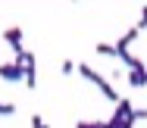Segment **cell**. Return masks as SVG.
Returning a JSON list of instances; mask_svg holds the SVG:
<instances>
[{
	"label": "cell",
	"mask_w": 147,
	"mask_h": 128,
	"mask_svg": "<svg viewBox=\"0 0 147 128\" xmlns=\"http://www.w3.org/2000/svg\"><path fill=\"white\" fill-rule=\"evenodd\" d=\"M75 69H78V75H82L85 81H91L94 88H100V94L107 97V100H113V103H119V94H116V88H113V84H110V81H107V78H103V75L97 72V69H91L88 63H78Z\"/></svg>",
	"instance_id": "cell-1"
},
{
	"label": "cell",
	"mask_w": 147,
	"mask_h": 128,
	"mask_svg": "<svg viewBox=\"0 0 147 128\" xmlns=\"http://www.w3.org/2000/svg\"><path fill=\"white\" fill-rule=\"evenodd\" d=\"M22 72H25V88L34 91L38 88V60H34V53H25V63H22Z\"/></svg>",
	"instance_id": "cell-2"
},
{
	"label": "cell",
	"mask_w": 147,
	"mask_h": 128,
	"mask_svg": "<svg viewBox=\"0 0 147 128\" xmlns=\"http://www.w3.org/2000/svg\"><path fill=\"white\" fill-rule=\"evenodd\" d=\"M0 78H3V81H22L25 72H22L19 63H0Z\"/></svg>",
	"instance_id": "cell-3"
},
{
	"label": "cell",
	"mask_w": 147,
	"mask_h": 128,
	"mask_svg": "<svg viewBox=\"0 0 147 128\" xmlns=\"http://www.w3.org/2000/svg\"><path fill=\"white\" fill-rule=\"evenodd\" d=\"M138 34H141L138 28H128V31H125V34H122V38L116 41V44H113V50H116V56H119V60H122V56L128 53V47H131V41H135Z\"/></svg>",
	"instance_id": "cell-4"
},
{
	"label": "cell",
	"mask_w": 147,
	"mask_h": 128,
	"mask_svg": "<svg viewBox=\"0 0 147 128\" xmlns=\"http://www.w3.org/2000/svg\"><path fill=\"white\" fill-rule=\"evenodd\" d=\"M125 78H128L131 88H144V84H147V69H131Z\"/></svg>",
	"instance_id": "cell-5"
},
{
	"label": "cell",
	"mask_w": 147,
	"mask_h": 128,
	"mask_svg": "<svg viewBox=\"0 0 147 128\" xmlns=\"http://www.w3.org/2000/svg\"><path fill=\"white\" fill-rule=\"evenodd\" d=\"M94 50H97L100 56H116V50H113V44H103V41H100V44H97Z\"/></svg>",
	"instance_id": "cell-6"
},
{
	"label": "cell",
	"mask_w": 147,
	"mask_h": 128,
	"mask_svg": "<svg viewBox=\"0 0 147 128\" xmlns=\"http://www.w3.org/2000/svg\"><path fill=\"white\" fill-rule=\"evenodd\" d=\"M31 128H50V125L44 122V116H38V113H34V116H31Z\"/></svg>",
	"instance_id": "cell-7"
},
{
	"label": "cell",
	"mask_w": 147,
	"mask_h": 128,
	"mask_svg": "<svg viewBox=\"0 0 147 128\" xmlns=\"http://www.w3.org/2000/svg\"><path fill=\"white\" fill-rule=\"evenodd\" d=\"M135 28H138V31H144V28H147V6H141V19H138Z\"/></svg>",
	"instance_id": "cell-8"
},
{
	"label": "cell",
	"mask_w": 147,
	"mask_h": 128,
	"mask_svg": "<svg viewBox=\"0 0 147 128\" xmlns=\"http://www.w3.org/2000/svg\"><path fill=\"white\" fill-rule=\"evenodd\" d=\"M13 113H16V106H13V103H3V100H0V116H13Z\"/></svg>",
	"instance_id": "cell-9"
},
{
	"label": "cell",
	"mask_w": 147,
	"mask_h": 128,
	"mask_svg": "<svg viewBox=\"0 0 147 128\" xmlns=\"http://www.w3.org/2000/svg\"><path fill=\"white\" fill-rule=\"evenodd\" d=\"M59 72H63V75H72V72H75V63H72V60H63V69H59Z\"/></svg>",
	"instance_id": "cell-10"
},
{
	"label": "cell",
	"mask_w": 147,
	"mask_h": 128,
	"mask_svg": "<svg viewBox=\"0 0 147 128\" xmlns=\"http://www.w3.org/2000/svg\"><path fill=\"white\" fill-rule=\"evenodd\" d=\"M141 119H147V109H144V106H141V109H135V113H131V122H141Z\"/></svg>",
	"instance_id": "cell-11"
},
{
	"label": "cell",
	"mask_w": 147,
	"mask_h": 128,
	"mask_svg": "<svg viewBox=\"0 0 147 128\" xmlns=\"http://www.w3.org/2000/svg\"><path fill=\"white\" fill-rule=\"evenodd\" d=\"M75 128H100V122H78Z\"/></svg>",
	"instance_id": "cell-12"
}]
</instances>
